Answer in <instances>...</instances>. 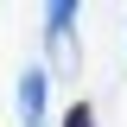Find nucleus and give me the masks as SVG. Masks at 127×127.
I'll use <instances>...</instances> for the list:
<instances>
[{
	"mask_svg": "<svg viewBox=\"0 0 127 127\" xmlns=\"http://www.w3.org/2000/svg\"><path fill=\"white\" fill-rule=\"evenodd\" d=\"M45 70H38V64H32L26 76H19V114H26V127H45Z\"/></svg>",
	"mask_w": 127,
	"mask_h": 127,
	"instance_id": "nucleus-1",
	"label": "nucleus"
},
{
	"mask_svg": "<svg viewBox=\"0 0 127 127\" xmlns=\"http://www.w3.org/2000/svg\"><path fill=\"white\" fill-rule=\"evenodd\" d=\"M70 19H76V6H70V0H57V6H51V26H45V38H51V45L70 32Z\"/></svg>",
	"mask_w": 127,
	"mask_h": 127,
	"instance_id": "nucleus-2",
	"label": "nucleus"
},
{
	"mask_svg": "<svg viewBox=\"0 0 127 127\" xmlns=\"http://www.w3.org/2000/svg\"><path fill=\"white\" fill-rule=\"evenodd\" d=\"M64 127H95V108L89 102H70V108H64Z\"/></svg>",
	"mask_w": 127,
	"mask_h": 127,
	"instance_id": "nucleus-3",
	"label": "nucleus"
}]
</instances>
